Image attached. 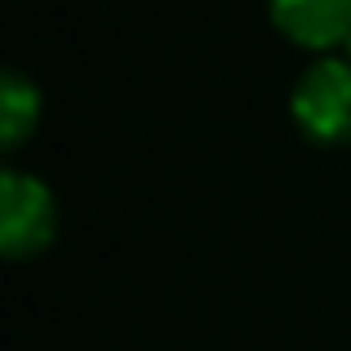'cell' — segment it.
Returning a JSON list of instances; mask_svg holds the SVG:
<instances>
[{
  "instance_id": "cell-4",
  "label": "cell",
  "mask_w": 351,
  "mask_h": 351,
  "mask_svg": "<svg viewBox=\"0 0 351 351\" xmlns=\"http://www.w3.org/2000/svg\"><path fill=\"white\" fill-rule=\"evenodd\" d=\"M40 125V89L18 71H0V156L23 147Z\"/></svg>"
},
{
  "instance_id": "cell-2",
  "label": "cell",
  "mask_w": 351,
  "mask_h": 351,
  "mask_svg": "<svg viewBox=\"0 0 351 351\" xmlns=\"http://www.w3.org/2000/svg\"><path fill=\"white\" fill-rule=\"evenodd\" d=\"M289 112L311 143H351V62L320 58L316 67H307L293 85Z\"/></svg>"
},
{
  "instance_id": "cell-3",
  "label": "cell",
  "mask_w": 351,
  "mask_h": 351,
  "mask_svg": "<svg viewBox=\"0 0 351 351\" xmlns=\"http://www.w3.org/2000/svg\"><path fill=\"white\" fill-rule=\"evenodd\" d=\"M271 23L302 49L351 40V0H271Z\"/></svg>"
},
{
  "instance_id": "cell-1",
  "label": "cell",
  "mask_w": 351,
  "mask_h": 351,
  "mask_svg": "<svg viewBox=\"0 0 351 351\" xmlns=\"http://www.w3.org/2000/svg\"><path fill=\"white\" fill-rule=\"evenodd\" d=\"M58 232V205L40 178L0 169V258H36Z\"/></svg>"
}]
</instances>
